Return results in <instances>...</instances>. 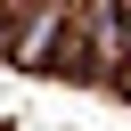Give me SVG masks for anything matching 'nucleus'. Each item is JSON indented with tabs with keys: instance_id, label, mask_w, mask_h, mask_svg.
<instances>
[{
	"instance_id": "f257e3e1",
	"label": "nucleus",
	"mask_w": 131,
	"mask_h": 131,
	"mask_svg": "<svg viewBox=\"0 0 131 131\" xmlns=\"http://www.w3.org/2000/svg\"><path fill=\"white\" fill-rule=\"evenodd\" d=\"M115 98H131V66H123V74H115Z\"/></svg>"
}]
</instances>
